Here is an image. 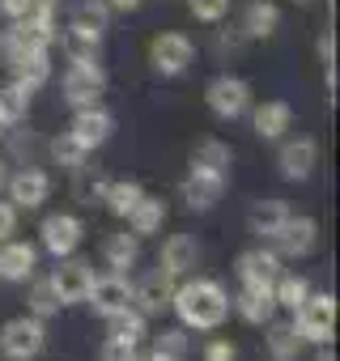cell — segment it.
Returning a JSON list of instances; mask_svg holds the SVG:
<instances>
[{"mask_svg": "<svg viewBox=\"0 0 340 361\" xmlns=\"http://www.w3.org/2000/svg\"><path fill=\"white\" fill-rule=\"evenodd\" d=\"M5 178H9V170H5V157H0V188H5Z\"/></svg>", "mask_w": 340, "mask_h": 361, "instance_id": "46", "label": "cell"}, {"mask_svg": "<svg viewBox=\"0 0 340 361\" xmlns=\"http://www.w3.org/2000/svg\"><path fill=\"white\" fill-rule=\"evenodd\" d=\"M123 221H128V230H132L136 238H145V234H157V230H162V221H166V204H162L157 196H149V192H145V196L136 200V209H132Z\"/></svg>", "mask_w": 340, "mask_h": 361, "instance_id": "26", "label": "cell"}, {"mask_svg": "<svg viewBox=\"0 0 340 361\" xmlns=\"http://www.w3.org/2000/svg\"><path fill=\"white\" fill-rule=\"evenodd\" d=\"M281 26V9L272 0H251L243 9V39H268Z\"/></svg>", "mask_w": 340, "mask_h": 361, "instance_id": "24", "label": "cell"}, {"mask_svg": "<svg viewBox=\"0 0 340 361\" xmlns=\"http://www.w3.org/2000/svg\"><path fill=\"white\" fill-rule=\"evenodd\" d=\"M315 161H319V140H315V136L285 140L281 153H277L281 178H289V183H302V178H310V174H315Z\"/></svg>", "mask_w": 340, "mask_h": 361, "instance_id": "15", "label": "cell"}, {"mask_svg": "<svg viewBox=\"0 0 340 361\" xmlns=\"http://www.w3.org/2000/svg\"><path fill=\"white\" fill-rule=\"evenodd\" d=\"M13 68H18V81L35 94L47 77H51V47H35V51H26V56H18V60H9Z\"/></svg>", "mask_w": 340, "mask_h": 361, "instance_id": "25", "label": "cell"}, {"mask_svg": "<svg viewBox=\"0 0 340 361\" xmlns=\"http://www.w3.org/2000/svg\"><path fill=\"white\" fill-rule=\"evenodd\" d=\"M272 243H277V255H281V259H306V255L319 247V221L289 213V221L272 234Z\"/></svg>", "mask_w": 340, "mask_h": 361, "instance_id": "10", "label": "cell"}, {"mask_svg": "<svg viewBox=\"0 0 340 361\" xmlns=\"http://www.w3.org/2000/svg\"><path fill=\"white\" fill-rule=\"evenodd\" d=\"M5 188H9L13 209H39V204L51 196V174L39 170V166H22L18 174L5 178Z\"/></svg>", "mask_w": 340, "mask_h": 361, "instance_id": "13", "label": "cell"}, {"mask_svg": "<svg viewBox=\"0 0 340 361\" xmlns=\"http://www.w3.org/2000/svg\"><path fill=\"white\" fill-rule=\"evenodd\" d=\"M145 196V188L140 183H132V178H115V183H107V196H102V204L115 213V217H128L132 209H136V200Z\"/></svg>", "mask_w": 340, "mask_h": 361, "instance_id": "28", "label": "cell"}, {"mask_svg": "<svg viewBox=\"0 0 340 361\" xmlns=\"http://www.w3.org/2000/svg\"><path fill=\"white\" fill-rule=\"evenodd\" d=\"M5 136H9V128H5V119H0V140H5Z\"/></svg>", "mask_w": 340, "mask_h": 361, "instance_id": "47", "label": "cell"}, {"mask_svg": "<svg viewBox=\"0 0 340 361\" xmlns=\"http://www.w3.org/2000/svg\"><path fill=\"white\" fill-rule=\"evenodd\" d=\"M13 230H18V209L13 200H0V243L13 238Z\"/></svg>", "mask_w": 340, "mask_h": 361, "instance_id": "41", "label": "cell"}, {"mask_svg": "<svg viewBox=\"0 0 340 361\" xmlns=\"http://www.w3.org/2000/svg\"><path fill=\"white\" fill-rule=\"evenodd\" d=\"M39 234H43V251L56 255V259H64V255H73V251L81 247V238H85V221L73 217V213H51V217H43Z\"/></svg>", "mask_w": 340, "mask_h": 361, "instance_id": "8", "label": "cell"}, {"mask_svg": "<svg viewBox=\"0 0 340 361\" xmlns=\"http://www.w3.org/2000/svg\"><path fill=\"white\" fill-rule=\"evenodd\" d=\"M251 115V128H255V136L260 140H281L285 132H289V123H293V106L289 102H281V98H272V102H260L255 111H247Z\"/></svg>", "mask_w": 340, "mask_h": 361, "instance_id": "20", "label": "cell"}, {"mask_svg": "<svg viewBox=\"0 0 340 361\" xmlns=\"http://www.w3.org/2000/svg\"><path fill=\"white\" fill-rule=\"evenodd\" d=\"M285 259L277 255V251H268V247H255V251H243L238 255V264H234V276L243 281V285H277V276L285 272L281 268Z\"/></svg>", "mask_w": 340, "mask_h": 361, "instance_id": "16", "label": "cell"}, {"mask_svg": "<svg viewBox=\"0 0 340 361\" xmlns=\"http://www.w3.org/2000/svg\"><path fill=\"white\" fill-rule=\"evenodd\" d=\"M285 221H289V204H285V200H255V204L247 209V230H251L255 238H268V243H272V234H277Z\"/></svg>", "mask_w": 340, "mask_h": 361, "instance_id": "22", "label": "cell"}, {"mask_svg": "<svg viewBox=\"0 0 340 361\" xmlns=\"http://www.w3.org/2000/svg\"><path fill=\"white\" fill-rule=\"evenodd\" d=\"M268 327V353H272V361H293L298 357V348H302V336L293 331V319L289 323H277V319H268L264 323Z\"/></svg>", "mask_w": 340, "mask_h": 361, "instance_id": "27", "label": "cell"}, {"mask_svg": "<svg viewBox=\"0 0 340 361\" xmlns=\"http://www.w3.org/2000/svg\"><path fill=\"white\" fill-rule=\"evenodd\" d=\"M35 268H39V247L35 243H18V238L0 243V281L22 285V281L35 276Z\"/></svg>", "mask_w": 340, "mask_h": 361, "instance_id": "17", "label": "cell"}, {"mask_svg": "<svg viewBox=\"0 0 340 361\" xmlns=\"http://www.w3.org/2000/svg\"><path fill=\"white\" fill-rule=\"evenodd\" d=\"M47 149H51V161L64 166V170H77V166H85V157H90V149H85L73 132H60Z\"/></svg>", "mask_w": 340, "mask_h": 361, "instance_id": "32", "label": "cell"}, {"mask_svg": "<svg viewBox=\"0 0 340 361\" xmlns=\"http://www.w3.org/2000/svg\"><path fill=\"white\" fill-rule=\"evenodd\" d=\"M68 132H73V136L94 153L98 145H107V140H111V132H115V115H111L102 102H94V106H77V115H73Z\"/></svg>", "mask_w": 340, "mask_h": 361, "instance_id": "14", "label": "cell"}, {"mask_svg": "<svg viewBox=\"0 0 340 361\" xmlns=\"http://www.w3.org/2000/svg\"><path fill=\"white\" fill-rule=\"evenodd\" d=\"M43 344H47V327L35 314H18L0 327V353L9 361H35L43 353Z\"/></svg>", "mask_w": 340, "mask_h": 361, "instance_id": "3", "label": "cell"}, {"mask_svg": "<svg viewBox=\"0 0 340 361\" xmlns=\"http://www.w3.org/2000/svg\"><path fill=\"white\" fill-rule=\"evenodd\" d=\"M107 5H111V13H136L145 0H107Z\"/></svg>", "mask_w": 340, "mask_h": 361, "instance_id": "44", "label": "cell"}, {"mask_svg": "<svg viewBox=\"0 0 340 361\" xmlns=\"http://www.w3.org/2000/svg\"><path fill=\"white\" fill-rule=\"evenodd\" d=\"M196 264H200V243L192 238V234H170L166 243H162V255H157V268L162 272H170V276H188V272H196Z\"/></svg>", "mask_w": 340, "mask_h": 361, "instance_id": "18", "label": "cell"}, {"mask_svg": "<svg viewBox=\"0 0 340 361\" xmlns=\"http://www.w3.org/2000/svg\"><path fill=\"white\" fill-rule=\"evenodd\" d=\"M298 5H302V0H298Z\"/></svg>", "mask_w": 340, "mask_h": 361, "instance_id": "48", "label": "cell"}, {"mask_svg": "<svg viewBox=\"0 0 340 361\" xmlns=\"http://www.w3.org/2000/svg\"><path fill=\"white\" fill-rule=\"evenodd\" d=\"M170 310L179 314L183 327H196V331H217L230 314V293L221 281H209V276H196V281H183L175 285V298H170Z\"/></svg>", "mask_w": 340, "mask_h": 361, "instance_id": "1", "label": "cell"}, {"mask_svg": "<svg viewBox=\"0 0 340 361\" xmlns=\"http://www.w3.org/2000/svg\"><path fill=\"white\" fill-rule=\"evenodd\" d=\"M306 293H310V281L298 276V272H281L277 285H272V298H277V306H285V310H298V306L306 302Z\"/></svg>", "mask_w": 340, "mask_h": 361, "instance_id": "31", "label": "cell"}, {"mask_svg": "<svg viewBox=\"0 0 340 361\" xmlns=\"http://www.w3.org/2000/svg\"><path fill=\"white\" fill-rule=\"evenodd\" d=\"M230 306L238 310V319H247L251 327H264L272 314H277V298L268 285H243L238 298H230Z\"/></svg>", "mask_w": 340, "mask_h": 361, "instance_id": "19", "label": "cell"}, {"mask_svg": "<svg viewBox=\"0 0 340 361\" xmlns=\"http://www.w3.org/2000/svg\"><path fill=\"white\" fill-rule=\"evenodd\" d=\"M102 361H136V344L132 340H119V336H107Z\"/></svg>", "mask_w": 340, "mask_h": 361, "instance_id": "39", "label": "cell"}, {"mask_svg": "<svg viewBox=\"0 0 340 361\" xmlns=\"http://www.w3.org/2000/svg\"><path fill=\"white\" fill-rule=\"evenodd\" d=\"M60 94H64V102H68L73 111H77V106H94V102L107 94V68H102L98 60H77V64L64 73Z\"/></svg>", "mask_w": 340, "mask_h": 361, "instance_id": "4", "label": "cell"}, {"mask_svg": "<svg viewBox=\"0 0 340 361\" xmlns=\"http://www.w3.org/2000/svg\"><path fill=\"white\" fill-rule=\"evenodd\" d=\"M73 174H77V196H81L85 204H94V200H102V196H107V183H111V178L90 174V166H77Z\"/></svg>", "mask_w": 340, "mask_h": 361, "instance_id": "37", "label": "cell"}, {"mask_svg": "<svg viewBox=\"0 0 340 361\" xmlns=\"http://www.w3.org/2000/svg\"><path fill=\"white\" fill-rule=\"evenodd\" d=\"M315 361H336V353H332L327 344H319V357H315Z\"/></svg>", "mask_w": 340, "mask_h": 361, "instance_id": "45", "label": "cell"}, {"mask_svg": "<svg viewBox=\"0 0 340 361\" xmlns=\"http://www.w3.org/2000/svg\"><path fill=\"white\" fill-rule=\"evenodd\" d=\"M170 298H175V276L162 272V268H153L149 276H140V281L132 285V306H136L145 319L170 310Z\"/></svg>", "mask_w": 340, "mask_h": 361, "instance_id": "12", "label": "cell"}, {"mask_svg": "<svg viewBox=\"0 0 340 361\" xmlns=\"http://www.w3.org/2000/svg\"><path fill=\"white\" fill-rule=\"evenodd\" d=\"M102 35H107V30H90V26L68 22V30H60V51H64L73 64H77V60H98Z\"/></svg>", "mask_w": 340, "mask_h": 361, "instance_id": "21", "label": "cell"}, {"mask_svg": "<svg viewBox=\"0 0 340 361\" xmlns=\"http://www.w3.org/2000/svg\"><path fill=\"white\" fill-rule=\"evenodd\" d=\"M73 22H77V26H90V30H107L111 5H107V0H81V5L73 9Z\"/></svg>", "mask_w": 340, "mask_h": 361, "instance_id": "35", "label": "cell"}, {"mask_svg": "<svg viewBox=\"0 0 340 361\" xmlns=\"http://www.w3.org/2000/svg\"><path fill=\"white\" fill-rule=\"evenodd\" d=\"M136 361H140V357H136Z\"/></svg>", "mask_w": 340, "mask_h": 361, "instance_id": "49", "label": "cell"}, {"mask_svg": "<svg viewBox=\"0 0 340 361\" xmlns=\"http://www.w3.org/2000/svg\"><path fill=\"white\" fill-rule=\"evenodd\" d=\"M47 281H51L60 306H77V302H85V289H90V281H94V268H90L85 259L64 255V259H56V268H51Z\"/></svg>", "mask_w": 340, "mask_h": 361, "instance_id": "9", "label": "cell"}, {"mask_svg": "<svg viewBox=\"0 0 340 361\" xmlns=\"http://www.w3.org/2000/svg\"><path fill=\"white\" fill-rule=\"evenodd\" d=\"M26 111H30V90H26L22 81H13V85L0 90V119H5V128L22 123V119H26Z\"/></svg>", "mask_w": 340, "mask_h": 361, "instance_id": "30", "label": "cell"}, {"mask_svg": "<svg viewBox=\"0 0 340 361\" xmlns=\"http://www.w3.org/2000/svg\"><path fill=\"white\" fill-rule=\"evenodd\" d=\"M238 357V348L230 344V340H221V336H213L209 344H205V361H234Z\"/></svg>", "mask_w": 340, "mask_h": 361, "instance_id": "40", "label": "cell"}, {"mask_svg": "<svg viewBox=\"0 0 340 361\" xmlns=\"http://www.w3.org/2000/svg\"><path fill=\"white\" fill-rule=\"evenodd\" d=\"M205 102H209V111H213L217 119H243V115L251 111V85H247L243 77L221 73V77L209 81Z\"/></svg>", "mask_w": 340, "mask_h": 361, "instance_id": "6", "label": "cell"}, {"mask_svg": "<svg viewBox=\"0 0 340 361\" xmlns=\"http://www.w3.org/2000/svg\"><path fill=\"white\" fill-rule=\"evenodd\" d=\"M149 64H153V73L157 77H183L192 64H196V43L188 39V35H157L153 43H149Z\"/></svg>", "mask_w": 340, "mask_h": 361, "instance_id": "5", "label": "cell"}, {"mask_svg": "<svg viewBox=\"0 0 340 361\" xmlns=\"http://www.w3.org/2000/svg\"><path fill=\"white\" fill-rule=\"evenodd\" d=\"M85 302L94 306V314L111 319V314H119L123 306H132V285H128V276H123V272L94 276V281H90V289H85Z\"/></svg>", "mask_w": 340, "mask_h": 361, "instance_id": "11", "label": "cell"}, {"mask_svg": "<svg viewBox=\"0 0 340 361\" xmlns=\"http://www.w3.org/2000/svg\"><path fill=\"white\" fill-rule=\"evenodd\" d=\"M56 310H60V298H56L51 281H35V285H30V314H35V319H47V314H56Z\"/></svg>", "mask_w": 340, "mask_h": 361, "instance_id": "36", "label": "cell"}, {"mask_svg": "<svg viewBox=\"0 0 340 361\" xmlns=\"http://www.w3.org/2000/svg\"><path fill=\"white\" fill-rule=\"evenodd\" d=\"M293 331L306 344H332L336 340V298L332 293H306V302L293 310Z\"/></svg>", "mask_w": 340, "mask_h": 361, "instance_id": "2", "label": "cell"}, {"mask_svg": "<svg viewBox=\"0 0 340 361\" xmlns=\"http://www.w3.org/2000/svg\"><path fill=\"white\" fill-rule=\"evenodd\" d=\"M192 161L196 166H209V170H226L230 174V161H234V153H230V145H221V140H200L196 145V153H192Z\"/></svg>", "mask_w": 340, "mask_h": 361, "instance_id": "34", "label": "cell"}, {"mask_svg": "<svg viewBox=\"0 0 340 361\" xmlns=\"http://www.w3.org/2000/svg\"><path fill=\"white\" fill-rule=\"evenodd\" d=\"M30 5H35V0H0V13H5L9 22H18V18L30 13Z\"/></svg>", "mask_w": 340, "mask_h": 361, "instance_id": "42", "label": "cell"}, {"mask_svg": "<svg viewBox=\"0 0 340 361\" xmlns=\"http://www.w3.org/2000/svg\"><path fill=\"white\" fill-rule=\"evenodd\" d=\"M188 9H192V18H196V22L217 26V22L230 13V0H188Z\"/></svg>", "mask_w": 340, "mask_h": 361, "instance_id": "38", "label": "cell"}, {"mask_svg": "<svg viewBox=\"0 0 340 361\" xmlns=\"http://www.w3.org/2000/svg\"><path fill=\"white\" fill-rule=\"evenodd\" d=\"M107 323H111V336H119V340H132V344H140V336H145V323H149V319H145V314H140L136 306H123V310H119V314H111Z\"/></svg>", "mask_w": 340, "mask_h": 361, "instance_id": "33", "label": "cell"}, {"mask_svg": "<svg viewBox=\"0 0 340 361\" xmlns=\"http://www.w3.org/2000/svg\"><path fill=\"white\" fill-rule=\"evenodd\" d=\"M102 259H107V268L111 272H128V268H136V259H140V238L136 234H107L102 238Z\"/></svg>", "mask_w": 340, "mask_h": 361, "instance_id": "23", "label": "cell"}, {"mask_svg": "<svg viewBox=\"0 0 340 361\" xmlns=\"http://www.w3.org/2000/svg\"><path fill=\"white\" fill-rule=\"evenodd\" d=\"M179 196L188 200L192 213H209V209H217V200L226 196V170H209V166H196V161H192L188 178L179 183Z\"/></svg>", "mask_w": 340, "mask_h": 361, "instance_id": "7", "label": "cell"}, {"mask_svg": "<svg viewBox=\"0 0 340 361\" xmlns=\"http://www.w3.org/2000/svg\"><path fill=\"white\" fill-rule=\"evenodd\" d=\"M319 60H323L327 68L336 64V39H332V30H323V35H319Z\"/></svg>", "mask_w": 340, "mask_h": 361, "instance_id": "43", "label": "cell"}, {"mask_svg": "<svg viewBox=\"0 0 340 361\" xmlns=\"http://www.w3.org/2000/svg\"><path fill=\"white\" fill-rule=\"evenodd\" d=\"M145 361H188V331H183V327L162 331V336L153 340V348H149Z\"/></svg>", "mask_w": 340, "mask_h": 361, "instance_id": "29", "label": "cell"}]
</instances>
